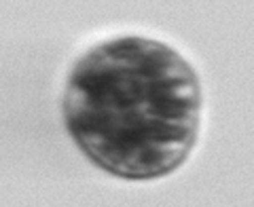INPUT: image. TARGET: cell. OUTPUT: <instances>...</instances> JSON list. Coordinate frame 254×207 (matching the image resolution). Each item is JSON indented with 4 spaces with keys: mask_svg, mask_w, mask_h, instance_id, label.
I'll use <instances>...</instances> for the list:
<instances>
[{
    "mask_svg": "<svg viewBox=\"0 0 254 207\" xmlns=\"http://www.w3.org/2000/svg\"><path fill=\"white\" fill-rule=\"evenodd\" d=\"M64 102L74 140L125 178L168 173L197 135V78L178 53L150 41L123 38L91 51Z\"/></svg>",
    "mask_w": 254,
    "mask_h": 207,
    "instance_id": "obj_1",
    "label": "cell"
}]
</instances>
